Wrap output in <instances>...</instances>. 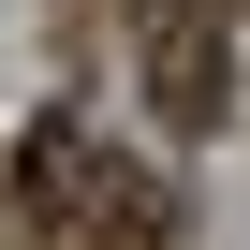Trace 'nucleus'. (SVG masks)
<instances>
[{
	"label": "nucleus",
	"instance_id": "obj_1",
	"mask_svg": "<svg viewBox=\"0 0 250 250\" xmlns=\"http://www.w3.org/2000/svg\"><path fill=\"white\" fill-rule=\"evenodd\" d=\"M15 221H30L44 250H162V235H177L162 177H147L133 147H103L88 118H30V133H15Z\"/></svg>",
	"mask_w": 250,
	"mask_h": 250
},
{
	"label": "nucleus",
	"instance_id": "obj_2",
	"mask_svg": "<svg viewBox=\"0 0 250 250\" xmlns=\"http://www.w3.org/2000/svg\"><path fill=\"white\" fill-rule=\"evenodd\" d=\"M133 74H147V118H162V133H221V118H235V15L147 0V44H133Z\"/></svg>",
	"mask_w": 250,
	"mask_h": 250
},
{
	"label": "nucleus",
	"instance_id": "obj_3",
	"mask_svg": "<svg viewBox=\"0 0 250 250\" xmlns=\"http://www.w3.org/2000/svg\"><path fill=\"white\" fill-rule=\"evenodd\" d=\"M191 15H250V0H191Z\"/></svg>",
	"mask_w": 250,
	"mask_h": 250
}]
</instances>
